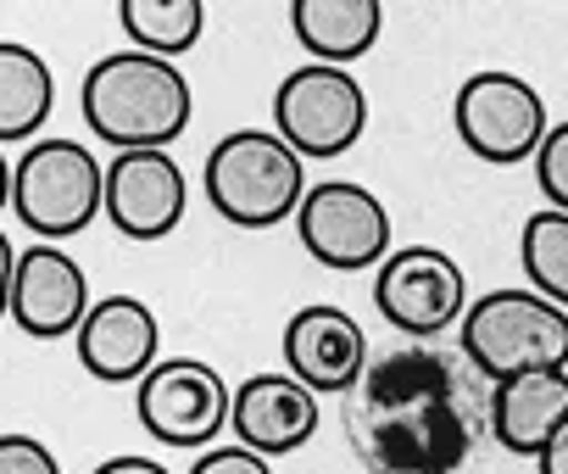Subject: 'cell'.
<instances>
[{"label":"cell","mask_w":568,"mask_h":474,"mask_svg":"<svg viewBox=\"0 0 568 474\" xmlns=\"http://www.w3.org/2000/svg\"><path fill=\"white\" fill-rule=\"evenodd\" d=\"M485 380L446 346H402L368 357L346 435L368 474H468L485 441Z\"/></svg>","instance_id":"cell-1"},{"label":"cell","mask_w":568,"mask_h":474,"mask_svg":"<svg viewBox=\"0 0 568 474\" xmlns=\"http://www.w3.org/2000/svg\"><path fill=\"white\" fill-rule=\"evenodd\" d=\"M79 112L101 145L168 151L190 129L195 95H190V79L179 62H162L145 51H112L84 73Z\"/></svg>","instance_id":"cell-2"},{"label":"cell","mask_w":568,"mask_h":474,"mask_svg":"<svg viewBox=\"0 0 568 474\" xmlns=\"http://www.w3.org/2000/svg\"><path fill=\"white\" fill-rule=\"evenodd\" d=\"M206 201L234 229H273L296 218L307 195V162L273 129H234L206 151Z\"/></svg>","instance_id":"cell-3"},{"label":"cell","mask_w":568,"mask_h":474,"mask_svg":"<svg viewBox=\"0 0 568 474\" xmlns=\"http://www.w3.org/2000/svg\"><path fill=\"white\" fill-rule=\"evenodd\" d=\"M457 335H463V363L485 385L529 369H568V313L518 285L474 296Z\"/></svg>","instance_id":"cell-4"},{"label":"cell","mask_w":568,"mask_h":474,"mask_svg":"<svg viewBox=\"0 0 568 474\" xmlns=\"http://www.w3.org/2000/svg\"><path fill=\"white\" fill-rule=\"evenodd\" d=\"M101 157L79 140H34L12 162V212L45 246L84 234L101 218Z\"/></svg>","instance_id":"cell-5"},{"label":"cell","mask_w":568,"mask_h":474,"mask_svg":"<svg viewBox=\"0 0 568 474\" xmlns=\"http://www.w3.org/2000/svg\"><path fill=\"white\" fill-rule=\"evenodd\" d=\"M368 129V95L352 79V68L302 62L273 90V134L307 157H346Z\"/></svg>","instance_id":"cell-6"},{"label":"cell","mask_w":568,"mask_h":474,"mask_svg":"<svg viewBox=\"0 0 568 474\" xmlns=\"http://www.w3.org/2000/svg\"><path fill=\"white\" fill-rule=\"evenodd\" d=\"M452 123H457V140L468 145V157H479L490 168L535 162V151L551 129L540 90L507 68H485V73L463 79L457 101H452Z\"/></svg>","instance_id":"cell-7"},{"label":"cell","mask_w":568,"mask_h":474,"mask_svg":"<svg viewBox=\"0 0 568 474\" xmlns=\"http://www.w3.org/2000/svg\"><path fill=\"white\" fill-rule=\"evenodd\" d=\"M296 241L307 246L313 263L335 274H368L390 258V212L368 184L324 179L307 184L296 206Z\"/></svg>","instance_id":"cell-8"},{"label":"cell","mask_w":568,"mask_h":474,"mask_svg":"<svg viewBox=\"0 0 568 474\" xmlns=\"http://www.w3.org/2000/svg\"><path fill=\"white\" fill-rule=\"evenodd\" d=\"M134 413L151 441L206 452L229 430V380L201 357H156V369L134 385Z\"/></svg>","instance_id":"cell-9"},{"label":"cell","mask_w":568,"mask_h":474,"mask_svg":"<svg viewBox=\"0 0 568 474\" xmlns=\"http://www.w3.org/2000/svg\"><path fill=\"white\" fill-rule=\"evenodd\" d=\"M374 307L413 341H435L440 330L463 324L468 313V274L440 246H396L374 269Z\"/></svg>","instance_id":"cell-10"},{"label":"cell","mask_w":568,"mask_h":474,"mask_svg":"<svg viewBox=\"0 0 568 474\" xmlns=\"http://www.w3.org/2000/svg\"><path fill=\"white\" fill-rule=\"evenodd\" d=\"M190 179L173 151H118L101 168V218L123 241H168L184 223Z\"/></svg>","instance_id":"cell-11"},{"label":"cell","mask_w":568,"mask_h":474,"mask_svg":"<svg viewBox=\"0 0 568 474\" xmlns=\"http://www.w3.org/2000/svg\"><path fill=\"white\" fill-rule=\"evenodd\" d=\"M284 374L307 385L313 396H352L363 369H368V335L346 307L313 302L296 307L284 324Z\"/></svg>","instance_id":"cell-12"},{"label":"cell","mask_w":568,"mask_h":474,"mask_svg":"<svg viewBox=\"0 0 568 474\" xmlns=\"http://www.w3.org/2000/svg\"><path fill=\"white\" fill-rule=\"evenodd\" d=\"M84 313H90V274L79 269L73 252L45 246V241L18 252L7 319L29 341H68V335H79Z\"/></svg>","instance_id":"cell-13"},{"label":"cell","mask_w":568,"mask_h":474,"mask_svg":"<svg viewBox=\"0 0 568 474\" xmlns=\"http://www.w3.org/2000/svg\"><path fill=\"white\" fill-rule=\"evenodd\" d=\"M229 430H234V446L256 457H291L318 435V396L296 385L284 369L251 374L229 391Z\"/></svg>","instance_id":"cell-14"},{"label":"cell","mask_w":568,"mask_h":474,"mask_svg":"<svg viewBox=\"0 0 568 474\" xmlns=\"http://www.w3.org/2000/svg\"><path fill=\"white\" fill-rule=\"evenodd\" d=\"M79 369L101 385H140L162 357V324L140 296H101L90 302L79 335Z\"/></svg>","instance_id":"cell-15"},{"label":"cell","mask_w":568,"mask_h":474,"mask_svg":"<svg viewBox=\"0 0 568 474\" xmlns=\"http://www.w3.org/2000/svg\"><path fill=\"white\" fill-rule=\"evenodd\" d=\"M568 418V369H529L496 380L485 391V435L518 457H540V446Z\"/></svg>","instance_id":"cell-16"},{"label":"cell","mask_w":568,"mask_h":474,"mask_svg":"<svg viewBox=\"0 0 568 474\" xmlns=\"http://www.w3.org/2000/svg\"><path fill=\"white\" fill-rule=\"evenodd\" d=\"M296 46L324 62V68H352L368 57L385 34V7L379 0H296L291 7Z\"/></svg>","instance_id":"cell-17"},{"label":"cell","mask_w":568,"mask_h":474,"mask_svg":"<svg viewBox=\"0 0 568 474\" xmlns=\"http://www.w3.org/2000/svg\"><path fill=\"white\" fill-rule=\"evenodd\" d=\"M57 107V73L34 46L0 40V151L34 145Z\"/></svg>","instance_id":"cell-18"},{"label":"cell","mask_w":568,"mask_h":474,"mask_svg":"<svg viewBox=\"0 0 568 474\" xmlns=\"http://www.w3.org/2000/svg\"><path fill=\"white\" fill-rule=\"evenodd\" d=\"M118 23L129 34V51H145V57H184L201 46L206 34V7L201 0H123L118 7Z\"/></svg>","instance_id":"cell-19"},{"label":"cell","mask_w":568,"mask_h":474,"mask_svg":"<svg viewBox=\"0 0 568 474\" xmlns=\"http://www.w3.org/2000/svg\"><path fill=\"white\" fill-rule=\"evenodd\" d=\"M518 263H524V280L540 302L562 307L568 313V212H529L524 218V234H518Z\"/></svg>","instance_id":"cell-20"},{"label":"cell","mask_w":568,"mask_h":474,"mask_svg":"<svg viewBox=\"0 0 568 474\" xmlns=\"http://www.w3.org/2000/svg\"><path fill=\"white\" fill-rule=\"evenodd\" d=\"M535 184L551 212H568V123H551L535 151Z\"/></svg>","instance_id":"cell-21"},{"label":"cell","mask_w":568,"mask_h":474,"mask_svg":"<svg viewBox=\"0 0 568 474\" xmlns=\"http://www.w3.org/2000/svg\"><path fill=\"white\" fill-rule=\"evenodd\" d=\"M0 474H62V463L45 441L12 430V435H0Z\"/></svg>","instance_id":"cell-22"},{"label":"cell","mask_w":568,"mask_h":474,"mask_svg":"<svg viewBox=\"0 0 568 474\" xmlns=\"http://www.w3.org/2000/svg\"><path fill=\"white\" fill-rule=\"evenodd\" d=\"M190 474H273V463L256 457V452H245V446H206L190 463Z\"/></svg>","instance_id":"cell-23"},{"label":"cell","mask_w":568,"mask_h":474,"mask_svg":"<svg viewBox=\"0 0 568 474\" xmlns=\"http://www.w3.org/2000/svg\"><path fill=\"white\" fill-rule=\"evenodd\" d=\"M90 474H173L162 457H140V452H118V457H101Z\"/></svg>","instance_id":"cell-24"},{"label":"cell","mask_w":568,"mask_h":474,"mask_svg":"<svg viewBox=\"0 0 568 474\" xmlns=\"http://www.w3.org/2000/svg\"><path fill=\"white\" fill-rule=\"evenodd\" d=\"M535 463H540V474H568V418H562V430L540 446V457H535Z\"/></svg>","instance_id":"cell-25"},{"label":"cell","mask_w":568,"mask_h":474,"mask_svg":"<svg viewBox=\"0 0 568 474\" xmlns=\"http://www.w3.org/2000/svg\"><path fill=\"white\" fill-rule=\"evenodd\" d=\"M12 269H18V246H12V234L0 229V319H7V302H12Z\"/></svg>","instance_id":"cell-26"},{"label":"cell","mask_w":568,"mask_h":474,"mask_svg":"<svg viewBox=\"0 0 568 474\" xmlns=\"http://www.w3.org/2000/svg\"><path fill=\"white\" fill-rule=\"evenodd\" d=\"M12 206V162H7V151H0V212Z\"/></svg>","instance_id":"cell-27"}]
</instances>
